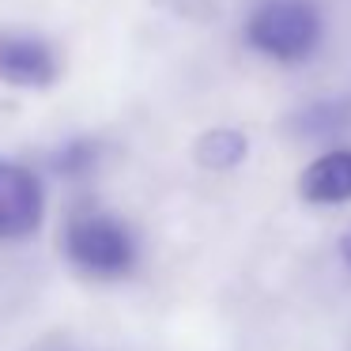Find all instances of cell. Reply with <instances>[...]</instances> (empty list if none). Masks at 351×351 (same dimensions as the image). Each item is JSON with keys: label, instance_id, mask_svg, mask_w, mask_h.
I'll return each instance as SVG.
<instances>
[{"label": "cell", "instance_id": "5", "mask_svg": "<svg viewBox=\"0 0 351 351\" xmlns=\"http://www.w3.org/2000/svg\"><path fill=\"white\" fill-rule=\"evenodd\" d=\"M298 197L317 208L351 204V147H328L298 174Z\"/></svg>", "mask_w": 351, "mask_h": 351}, {"label": "cell", "instance_id": "7", "mask_svg": "<svg viewBox=\"0 0 351 351\" xmlns=\"http://www.w3.org/2000/svg\"><path fill=\"white\" fill-rule=\"evenodd\" d=\"M295 125L302 136H336V132L351 129V99L348 95H328V99L310 102L306 110H298Z\"/></svg>", "mask_w": 351, "mask_h": 351}, {"label": "cell", "instance_id": "6", "mask_svg": "<svg viewBox=\"0 0 351 351\" xmlns=\"http://www.w3.org/2000/svg\"><path fill=\"white\" fill-rule=\"evenodd\" d=\"M193 155H197V162L204 170H234V167H242V159L250 155V140L238 129H208L204 136L197 140Z\"/></svg>", "mask_w": 351, "mask_h": 351}, {"label": "cell", "instance_id": "9", "mask_svg": "<svg viewBox=\"0 0 351 351\" xmlns=\"http://www.w3.org/2000/svg\"><path fill=\"white\" fill-rule=\"evenodd\" d=\"M336 253H340V261H343V268L351 272V223L340 230V238H336Z\"/></svg>", "mask_w": 351, "mask_h": 351}, {"label": "cell", "instance_id": "8", "mask_svg": "<svg viewBox=\"0 0 351 351\" xmlns=\"http://www.w3.org/2000/svg\"><path fill=\"white\" fill-rule=\"evenodd\" d=\"M53 167H57V174H64V178H87L99 167V147H95L91 140H72V144L61 147Z\"/></svg>", "mask_w": 351, "mask_h": 351}, {"label": "cell", "instance_id": "2", "mask_svg": "<svg viewBox=\"0 0 351 351\" xmlns=\"http://www.w3.org/2000/svg\"><path fill=\"white\" fill-rule=\"evenodd\" d=\"M64 257L95 280H125L140 261V245L117 215L84 212L64 227Z\"/></svg>", "mask_w": 351, "mask_h": 351}, {"label": "cell", "instance_id": "3", "mask_svg": "<svg viewBox=\"0 0 351 351\" xmlns=\"http://www.w3.org/2000/svg\"><path fill=\"white\" fill-rule=\"evenodd\" d=\"M42 185L34 170L19 167V162H0V238L16 242L38 230L42 223Z\"/></svg>", "mask_w": 351, "mask_h": 351}, {"label": "cell", "instance_id": "4", "mask_svg": "<svg viewBox=\"0 0 351 351\" xmlns=\"http://www.w3.org/2000/svg\"><path fill=\"white\" fill-rule=\"evenodd\" d=\"M0 80L12 87H46L57 80V57L34 34H0Z\"/></svg>", "mask_w": 351, "mask_h": 351}, {"label": "cell", "instance_id": "1", "mask_svg": "<svg viewBox=\"0 0 351 351\" xmlns=\"http://www.w3.org/2000/svg\"><path fill=\"white\" fill-rule=\"evenodd\" d=\"M245 46L283 69L313 61L325 46V16L317 0H257L245 19Z\"/></svg>", "mask_w": 351, "mask_h": 351}]
</instances>
